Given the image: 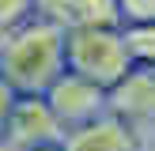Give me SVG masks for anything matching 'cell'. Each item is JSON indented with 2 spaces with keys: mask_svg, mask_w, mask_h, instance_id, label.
<instances>
[{
  "mask_svg": "<svg viewBox=\"0 0 155 151\" xmlns=\"http://www.w3.org/2000/svg\"><path fill=\"white\" fill-rule=\"evenodd\" d=\"M64 72V27L49 19H27L0 34V79L12 95H45Z\"/></svg>",
  "mask_w": 155,
  "mask_h": 151,
  "instance_id": "cell-1",
  "label": "cell"
},
{
  "mask_svg": "<svg viewBox=\"0 0 155 151\" xmlns=\"http://www.w3.org/2000/svg\"><path fill=\"white\" fill-rule=\"evenodd\" d=\"M30 151H61V143H45V147H30Z\"/></svg>",
  "mask_w": 155,
  "mask_h": 151,
  "instance_id": "cell-13",
  "label": "cell"
},
{
  "mask_svg": "<svg viewBox=\"0 0 155 151\" xmlns=\"http://www.w3.org/2000/svg\"><path fill=\"white\" fill-rule=\"evenodd\" d=\"M121 27L125 23H151L155 19V0H117Z\"/></svg>",
  "mask_w": 155,
  "mask_h": 151,
  "instance_id": "cell-10",
  "label": "cell"
},
{
  "mask_svg": "<svg viewBox=\"0 0 155 151\" xmlns=\"http://www.w3.org/2000/svg\"><path fill=\"white\" fill-rule=\"evenodd\" d=\"M155 110V72L151 64H133L114 87H106V113L125 121L133 132L148 136Z\"/></svg>",
  "mask_w": 155,
  "mask_h": 151,
  "instance_id": "cell-4",
  "label": "cell"
},
{
  "mask_svg": "<svg viewBox=\"0 0 155 151\" xmlns=\"http://www.w3.org/2000/svg\"><path fill=\"white\" fill-rule=\"evenodd\" d=\"M0 136L12 151H30V147H45V143H61L64 128L57 125L42 95H15Z\"/></svg>",
  "mask_w": 155,
  "mask_h": 151,
  "instance_id": "cell-3",
  "label": "cell"
},
{
  "mask_svg": "<svg viewBox=\"0 0 155 151\" xmlns=\"http://www.w3.org/2000/svg\"><path fill=\"white\" fill-rule=\"evenodd\" d=\"M12 102H15L12 87H8V83L0 79V132H4V121H8V110H12Z\"/></svg>",
  "mask_w": 155,
  "mask_h": 151,
  "instance_id": "cell-12",
  "label": "cell"
},
{
  "mask_svg": "<svg viewBox=\"0 0 155 151\" xmlns=\"http://www.w3.org/2000/svg\"><path fill=\"white\" fill-rule=\"evenodd\" d=\"M68 27H83V30H117L121 15H117V0H76Z\"/></svg>",
  "mask_w": 155,
  "mask_h": 151,
  "instance_id": "cell-7",
  "label": "cell"
},
{
  "mask_svg": "<svg viewBox=\"0 0 155 151\" xmlns=\"http://www.w3.org/2000/svg\"><path fill=\"white\" fill-rule=\"evenodd\" d=\"M117 34H121V45H125L133 64H151V57H155V27L151 23H125V27H117Z\"/></svg>",
  "mask_w": 155,
  "mask_h": 151,
  "instance_id": "cell-8",
  "label": "cell"
},
{
  "mask_svg": "<svg viewBox=\"0 0 155 151\" xmlns=\"http://www.w3.org/2000/svg\"><path fill=\"white\" fill-rule=\"evenodd\" d=\"M30 0H0V34H8V30H15L19 23L30 19Z\"/></svg>",
  "mask_w": 155,
  "mask_h": 151,
  "instance_id": "cell-9",
  "label": "cell"
},
{
  "mask_svg": "<svg viewBox=\"0 0 155 151\" xmlns=\"http://www.w3.org/2000/svg\"><path fill=\"white\" fill-rule=\"evenodd\" d=\"M42 98H45V106L53 110V117H57V125L64 132L106 113V91L95 87V83H87V79H80V76H72V72H61L45 87Z\"/></svg>",
  "mask_w": 155,
  "mask_h": 151,
  "instance_id": "cell-5",
  "label": "cell"
},
{
  "mask_svg": "<svg viewBox=\"0 0 155 151\" xmlns=\"http://www.w3.org/2000/svg\"><path fill=\"white\" fill-rule=\"evenodd\" d=\"M61 151H151V140L133 132L125 121L102 113L80 128H68L61 136Z\"/></svg>",
  "mask_w": 155,
  "mask_h": 151,
  "instance_id": "cell-6",
  "label": "cell"
},
{
  "mask_svg": "<svg viewBox=\"0 0 155 151\" xmlns=\"http://www.w3.org/2000/svg\"><path fill=\"white\" fill-rule=\"evenodd\" d=\"M0 151H12V147H8V143H4V136H0Z\"/></svg>",
  "mask_w": 155,
  "mask_h": 151,
  "instance_id": "cell-14",
  "label": "cell"
},
{
  "mask_svg": "<svg viewBox=\"0 0 155 151\" xmlns=\"http://www.w3.org/2000/svg\"><path fill=\"white\" fill-rule=\"evenodd\" d=\"M133 68L117 30H83L64 27V72L95 83V87H114L121 76Z\"/></svg>",
  "mask_w": 155,
  "mask_h": 151,
  "instance_id": "cell-2",
  "label": "cell"
},
{
  "mask_svg": "<svg viewBox=\"0 0 155 151\" xmlns=\"http://www.w3.org/2000/svg\"><path fill=\"white\" fill-rule=\"evenodd\" d=\"M72 4H76V0H30V8L38 11V19L61 23V27H68V15H72Z\"/></svg>",
  "mask_w": 155,
  "mask_h": 151,
  "instance_id": "cell-11",
  "label": "cell"
}]
</instances>
